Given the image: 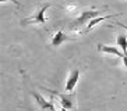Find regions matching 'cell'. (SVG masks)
<instances>
[{
    "label": "cell",
    "instance_id": "1",
    "mask_svg": "<svg viewBox=\"0 0 127 111\" xmlns=\"http://www.w3.org/2000/svg\"><path fill=\"white\" fill-rule=\"evenodd\" d=\"M102 13H103V10H94V8L82 11L78 18H75L74 21L70 24V29L73 31V32H75V33H82L84 32L82 26L84 25L87 26L91 19H94V18H96V17H99V15H102Z\"/></svg>",
    "mask_w": 127,
    "mask_h": 111
},
{
    "label": "cell",
    "instance_id": "2",
    "mask_svg": "<svg viewBox=\"0 0 127 111\" xmlns=\"http://www.w3.org/2000/svg\"><path fill=\"white\" fill-rule=\"evenodd\" d=\"M50 7V3H46V4H43V6H41V8L35 13L34 15H31V17H28V18H25V19H23L21 21V24H39V25H43L48 19H46V17H45V13H46V10Z\"/></svg>",
    "mask_w": 127,
    "mask_h": 111
},
{
    "label": "cell",
    "instance_id": "3",
    "mask_svg": "<svg viewBox=\"0 0 127 111\" xmlns=\"http://www.w3.org/2000/svg\"><path fill=\"white\" fill-rule=\"evenodd\" d=\"M80 70H73L70 72V75H68L67 78V82H66V86H64V90L67 93H71L73 90H74L75 85L78 83V78H80Z\"/></svg>",
    "mask_w": 127,
    "mask_h": 111
},
{
    "label": "cell",
    "instance_id": "4",
    "mask_svg": "<svg viewBox=\"0 0 127 111\" xmlns=\"http://www.w3.org/2000/svg\"><path fill=\"white\" fill-rule=\"evenodd\" d=\"M96 50L99 53H108V54H115V56H117V57H123L124 56V53L123 52H120L119 49L116 47V46H106V44H98V47H96Z\"/></svg>",
    "mask_w": 127,
    "mask_h": 111
},
{
    "label": "cell",
    "instance_id": "5",
    "mask_svg": "<svg viewBox=\"0 0 127 111\" xmlns=\"http://www.w3.org/2000/svg\"><path fill=\"white\" fill-rule=\"evenodd\" d=\"M67 40H73V37L67 36L63 31H59V32H56L52 37V46L53 47H57V46H60L62 43H64V42H67Z\"/></svg>",
    "mask_w": 127,
    "mask_h": 111
},
{
    "label": "cell",
    "instance_id": "6",
    "mask_svg": "<svg viewBox=\"0 0 127 111\" xmlns=\"http://www.w3.org/2000/svg\"><path fill=\"white\" fill-rule=\"evenodd\" d=\"M34 96H35V99L38 100L39 106H41L45 111H56L55 110V106H53V101H46L45 97H42L39 93H34Z\"/></svg>",
    "mask_w": 127,
    "mask_h": 111
},
{
    "label": "cell",
    "instance_id": "7",
    "mask_svg": "<svg viewBox=\"0 0 127 111\" xmlns=\"http://www.w3.org/2000/svg\"><path fill=\"white\" fill-rule=\"evenodd\" d=\"M119 14H112V15H99V17H96V18H94V19H91L90 22H88V25L85 26V29H84V32H88V31H91L94 28V26L96 25V24H99V22H102V21H105V19H109V18H113V17H117Z\"/></svg>",
    "mask_w": 127,
    "mask_h": 111
},
{
    "label": "cell",
    "instance_id": "8",
    "mask_svg": "<svg viewBox=\"0 0 127 111\" xmlns=\"http://www.w3.org/2000/svg\"><path fill=\"white\" fill-rule=\"evenodd\" d=\"M116 44L123 50L124 54H127V35L120 33L119 36H117V39H116Z\"/></svg>",
    "mask_w": 127,
    "mask_h": 111
},
{
    "label": "cell",
    "instance_id": "9",
    "mask_svg": "<svg viewBox=\"0 0 127 111\" xmlns=\"http://www.w3.org/2000/svg\"><path fill=\"white\" fill-rule=\"evenodd\" d=\"M57 96H59V99H60V104H62V107L67 108V110H71V108H73V101H71L70 97L64 96V94H57Z\"/></svg>",
    "mask_w": 127,
    "mask_h": 111
},
{
    "label": "cell",
    "instance_id": "10",
    "mask_svg": "<svg viewBox=\"0 0 127 111\" xmlns=\"http://www.w3.org/2000/svg\"><path fill=\"white\" fill-rule=\"evenodd\" d=\"M1 3H4V1H11V3H14L17 7H20V1H17V0H0Z\"/></svg>",
    "mask_w": 127,
    "mask_h": 111
},
{
    "label": "cell",
    "instance_id": "11",
    "mask_svg": "<svg viewBox=\"0 0 127 111\" xmlns=\"http://www.w3.org/2000/svg\"><path fill=\"white\" fill-rule=\"evenodd\" d=\"M122 60H123V65H124V68H127V54H124L123 57H122Z\"/></svg>",
    "mask_w": 127,
    "mask_h": 111
},
{
    "label": "cell",
    "instance_id": "12",
    "mask_svg": "<svg viewBox=\"0 0 127 111\" xmlns=\"http://www.w3.org/2000/svg\"><path fill=\"white\" fill-rule=\"evenodd\" d=\"M117 26H120V28H123V29H126L127 31V25H124V24H122V22H115Z\"/></svg>",
    "mask_w": 127,
    "mask_h": 111
},
{
    "label": "cell",
    "instance_id": "13",
    "mask_svg": "<svg viewBox=\"0 0 127 111\" xmlns=\"http://www.w3.org/2000/svg\"><path fill=\"white\" fill-rule=\"evenodd\" d=\"M62 111H70V110H67V108H64V107H62Z\"/></svg>",
    "mask_w": 127,
    "mask_h": 111
}]
</instances>
